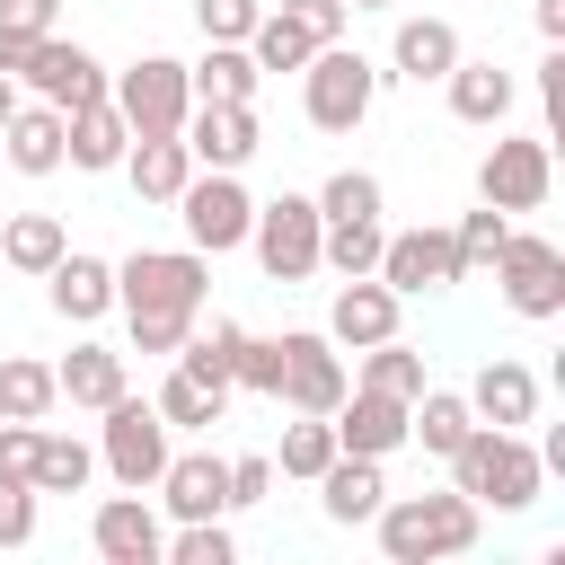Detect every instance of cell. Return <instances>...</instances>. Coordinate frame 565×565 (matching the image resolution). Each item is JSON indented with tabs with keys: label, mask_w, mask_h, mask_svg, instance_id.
I'll list each match as a JSON object with an SVG mask.
<instances>
[{
	"label": "cell",
	"mask_w": 565,
	"mask_h": 565,
	"mask_svg": "<svg viewBox=\"0 0 565 565\" xmlns=\"http://www.w3.org/2000/svg\"><path fill=\"white\" fill-rule=\"evenodd\" d=\"M0 547H35V486L0 477Z\"/></svg>",
	"instance_id": "cell-45"
},
{
	"label": "cell",
	"mask_w": 565,
	"mask_h": 565,
	"mask_svg": "<svg viewBox=\"0 0 565 565\" xmlns=\"http://www.w3.org/2000/svg\"><path fill=\"white\" fill-rule=\"evenodd\" d=\"M88 547L106 556V565H159V547H168V530H159V512H150V494H106L97 512H88Z\"/></svg>",
	"instance_id": "cell-16"
},
{
	"label": "cell",
	"mask_w": 565,
	"mask_h": 565,
	"mask_svg": "<svg viewBox=\"0 0 565 565\" xmlns=\"http://www.w3.org/2000/svg\"><path fill=\"white\" fill-rule=\"evenodd\" d=\"M159 415H168V433H212V424H230V388L221 380H203V371H168L159 380V397H150Z\"/></svg>",
	"instance_id": "cell-28"
},
{
	"label": "cell",
	"mask_w": 565,
	"mask_h": 565,
	"mask_svg": "<svg viewBox=\"0 0 565 565\" xmlns=\"http://www.w3.org/2000/svg\"><path fill=\"white\" fill-rule=\"evenodd\" d=\"M397 309H406V300H397L380 274H344L335 300H327V344H335V353H362V344L397 335Z\"/></svg>",
	"instance_id": "cell-15"
},
{
	"label": "cell",
	"mask_w": 565,
	"mask_h": 565,
	"mask_svg": "<svg viewBox=\"0 0 565 565\" xmlns=\"http://www.w3.org/2000/svg\"><path fill=\"white\" fill-rule=\"evenodd\" d=\"M62 247H71V230H62L53 212H18V221L0 230V265H9V274H35V282L53 274Z\"/></svg>",
	"instance_id": "cell-33"
},
{
	"label": "cell",
	"mask_w": 565,
	"mask_h": 565,
	"mask_svg": "<svg viewBox=\"0 0 565 565\" xmlns=\"http://www.w3.org/2000/svg\"><path fill=\"white\" fill-rule=\"evenodd\" d=\"M300 106H309L318 132H353V124H371V106H380V62L353 53L344 35L318 44V53L300 62Z\"/></svg>",
	"instance_id": "cell-4"
},
{
	"label": "cell",
	"mask_w": 565,
	"mask_h": 565,
	"mask_svg": "<svg viewBox=\"0 0 565 565\" xmlns=\"http://www.w3.org/2000/svg\"><path fill=\"white\" fill-rule=\"evenodd\" d=\"M53 26H62V0H0V71H18V53Z\"/></svg>",
	"instance_id": "cell-41"
},
{
	"label": "cell",
	"mask_w": 565,
	"mask_h": 565,
	"mask_svg": "<svg viewBox=\"0 0 565 565\" xmlns=\"http://www.w3.org/2000/svg\"><path fill=\"white\" fill-rule=\"evenodd\" d=\"M539 106H547V141H556V115H565V53L539 62Z\"/></svg>",
	"instance_id": "cell-48"
},
{
	"label": "cell",
	"mask_w": 565,
	"mask_h": 565,
	"mask_svg": "<svg viewBox=\"0 0 565 565\" xmlns=\"http://www.w3.org/2000/svg\"><path fill=\"white\" fill-rule=\"evenodd\" d=\"M53 388H62V406L97 415V406H115L132 380H124V353H115V344H71V353L53 362Z\"/></svg>",
	"instance_id": "cell-26"
},
{
	"label": "cell",
	"mask_w": 565,
	"mask_h": 565,
	"mask_svg": "<svg viewBox=\"0 0 565 565\" xmlns=\"http://www.w3.org/2000/svg\"><path fill=\"white\" fill-rule=\"evenodd\" d=\"M265 459H274V477H300V486H318V468L335 459V424H327V415H300V424H282V441H274Z\"/></svg>",
	"instance_id": "cell-35"
},
{
	"label": "cell",
	"mask_w": 565,
	"mask_h": 565,
	"mask_svg": "<svg viewBox=\"0 0 565 565\" xmlns=\"http://www.w3.org/2000/svg\"><path fill=\"white\" fill-rule=\"evenodd\" d=\"M388 459H362V450H335L327 468H318V512L335 521V530H362L380 503H388V477H380Z\"/></svg>",
	"instance_id": "cell-21"
},
{
	"label": "cell",
	"mask_w": 565,
	"mask_h": 565,
	"mask_svg": "<svg viewBox=\"0 0 565 565\" xmlns=\"http://www.w3.org/2000/svg\"><path fill=\"white\" fill-rule=\"evenodd\" d=\"M318 203L309 194H274V203H256V221H247V247H256V265H265V282H309L318 274Z\"/></svg>",
	"instance_id": "cell-9"
},
{
	"label": "cell",
	"mask_w": 565,
	"mask_h": 565,
	"mask_svg": "<svg viewBox=\"0 0 565 565\" xmlns=\"http://www.w3.org/2000/svg\"><path fill=\"white\" fill-rule=\"evenodd\" d=\"M344 9H397V0H344Z\"/></svg>",
	"instance_id": "cell-51"
},
{
	"label": "cell",
	"mask_w": 565,
	"mask_h": 565,
	"mask_svg": "<svg viewBox=\"0 0 565 565\" xmlns=\"http://www.w3.org/2000/svg\"><path fill=\"white\" fill-rule=\"evenodd\" d=\"M44 300H53V318L97 327V318L115 309V265H106V256H88V247H62V256H53V274H44Z\"/></svg>",
	"instance_id": "cell-20"
},
{
	"label": "cell",
	"mask_w": 565,
	"mask_h": 565,
	"mask_svg": "<svg viewBox=\"0 0 565 565\" xmlns=\"http://www.w3.org/2000/svg\"><path fill=\"white\" fill-rule=\"evenodd\" d=\"M177 221H185V247L230 256V247H247L256 194L238 185V168H194V177H185V194H177Z\"/></svg>",
	"instance_id": "cell-8"
},
{
	"label": "cell",
	"mask_w": 565,
	"mask_h": 565,
	"mask_svg": "<svg viewBox=\"0 0 565 565\" xmlns=\"http://www.w3.org/2000/svg\"><path fill=\"white\" fill-rule=\"evenodd\" d=\"M256 62H247V44H203V62H185V88L194 97H230V106H256Z\"/></svg>",
	"instance_id": "cell-32"
},
{
	"label": "cell",
	"mask_w": 565,
	"mask_h": 565,
	"mask_svg": "<svg viewBox=\"0 0 565 565\" xmlns=\"http://www.w3.org/2000/svg\"><path fill=\"white\" fill-rule=\"evenodd\" d=\"M371 530H380V556L388 565H441V556H468L477 547L486 503H468L459 486L450 494H388L371 512Z\"/></svg>",
	"instance_id": "cell-2"
},
{
	"label": "cell",
	"mask_w": 565,
	"mask_h": 565,
	"mask_svg": "<svg viewBox=\"0 0 565 565\" xmlns=\"http://www.w3.org/2000/svg\"><path fill=\"white\" fill-rule=\"evenodd\" d=\"M530 18H539V35H547V44H565V0H539Z\"/></svg>",
	"instance_id": "cell-49"
},
{
	"label": "cell",
	"mask_w": 565,
	"mask_h": 565,
	"mask_svg": "<svg viewBox=\"0 0 565 565\" xmlns=\"http://www.w3.org/2000/svg\"><path fill=\"white\" fill-rule=\"evenodd\" d=\"M450 62H459V26H450V18H397L380 79H415V88H424V79H441Z\"/></svg>",
	"instance_id": "cell-25"
},
{
	"label": "cell",
	"mask_w": 565,
	"mask_h": 565,
	"mask_svg": "<svg viewBox=\"0 0 565 565\" xmlns=\"http://www.w3.org/2000/svg\"><path fill=\"white\" fill-rule=\"evenodd\" d=\"M362 388H388V397H406V406H415V388H424V353H415L406 335L362 344Z\"/></svg>",
	"instance_id": "cell-36"
},
{
	"label": "cell",
	"mask_w": 565,
	"mask_h": 565,
	"mask_svg": "<svg viewBox=\"0 0 565 565\" xmlns=\"http://www.w3.org/2000/svg\"><path fill=\"white\" fill-rule=\"evenodd\" d=\"M177 141L194 150V168H247V159L265 150L256 106H230V97H194L185 124H177Z\"/></svg>",
	"instance_id": "cell-14"
},
{
	"label": "cell",
	"mask_w": 565,
	"mask_h": 565,
	"mask_svg": "<svg viewBox=\"0 0 565 565\" xmlns=\"http://www.w3.org/2000/svg\"><path fill=\"white\" fill-rule=\"evenodd\" d=\"M9 106H18V79H9V71H0V124H9Z\"/></svg>",
	"instance_id": "cell-50"
},
{
	"label": "cell",
	"mask_w": 565,
	"mask_h": 565,
	"mask_svg": "<svg viewBox=\"0 0 565 565\" xmlns=\"http://www.w3.org/2000/svg\"><path fill=\"white\" fill-rule=\"evenodd\" d=\"M503 238H512V212H494V203L459 212V230H450V256H459V274H486V265L503 256Z\"/></svg>",
	"instance_id": "cell-40"
},
{
	"label": "cell",
	"mask_w": 565,
	"mask_h": 565,
	"mask_svg": "<svg viewBox=\"0 0 565 565\" xmlns=\"http://www.w3.org/2000/svg\"><path fill=\"white\" fill-rule=\"evenodd\" d=\"M265 494H274V459H265V450H238V459H230V512H238V503H265Z\"/></svg>",
	"instance_id": "cell-46"
},
{
	"label": "cell",
	"mask_w": 565,
	"mask_h": 565,
	"mask_svg": "<svg viewBox=\"0 0 565 565\" xmlns=\"http://www.w3.org/2000/svg\"><path fill=\"white\" fill-rule=\"evenodd\" d=\"M53 406H62L53 362H35V353H0V424H44Z\"/></svg>",
	"instance_id": "cell-31"
},
{
	"label": "cell",
	"mask_w": 565,
	"mask_h": 565,
	"mask_svg": "<svg viewBox=\"0 0 565 565\" xmlns=\"http://www.w3.org/2000/svg\"><path fill=\"white\" fill-rule=\"evenodd\" d=\"M0 168H18V177H53V168H62V106L18 97L9 124H0Z\"/></svg>",
	"instance_id": "cell-23"
},
{
	"label": "cell",
	"mask_w": 565,
	"mask_h": 565,
	"mask_svg": "<svg viewBox=\"0 0 565 565\" xmlns=\"http://www.w3.org/2000/svg\"><path fill=\"white\" fill-rule=\"evenodd\" d=\"M335 450H362V459H388V450H406V397H388V388H344L335 397Z\"/></svg>",
	"instance_id": "cell-17"
},
{
	"label": "cell",
	"mask_w": 565,
	"mask_h": 565,
	"mask_svg": "<svg viewBox=\"0 0 565 565\" xmlns=\"http://www.w3.org/2000/svg\"><path fill=\"white\" fill-rule=\"evenodd\" d=\"M177 521H221L230 512V459L221 450H168V468H159V486H150Z\"/></svg>",
	"instance_id": "cell-18"
},
{
	"label": "cell",
	"mask_w": 565,
	"mask_h": 565,
	"mask_svg": "<svg viewBox=\"0 0 565 565\" xmlns=\"http://www.w3.org/2000/svg\"><path fill=\"white\" fill-rule=\"evenodd\" d=\"M441 97H450V115H459V124H486V132H494V124L512 115L521 79H512L494 53H459V62L441 71Z\"/></svg>",
	"instance_id": "cell-19"
},
{
	"label": "cell",
	"mask_w": 565,
	"mask_h": 565,
	"mask_svg": "<svg viewBox=\"0 0 565 565\" xmlns=\"http://www.w3.org/2000/svg\"><path fill=\"white\" fill-rule=\"evenodd\" d=\"M371 274H380L397 300H424V291H450V282H468V274H459V256H450V230H433V221H424V230H388Z\"/></svg>",
	"instance_id": "cell-13"
},
{
	"label": "cell",
	"mask_w": 565,
	"mask_h": 565,
	"mask_svg": "<svg viewBox=\"0 0 565 565\" xmlns=\"http://www.w3.org/2000/svg\"><path fill=\"white\" fill-rule=\"evenodd\" d=\"M494 282H503V309L512 318H530V327L565 318V247L547 230H512L503 256H494Z\"/></svg>",
	"instance_id": "cell-7"
},
{
	"label": "cell",
	"mask_w": 565,
	"mask_h": 565,
	"mask_svg": "<svg viewBox=\"0 0 565 565\" xmlns=\"http://www.w3.org/2000/svg\"><path fill=\"white\" fill-rule=\"evenodd\" d=\"M124 150H132V124L115 115V97H88V106L62 115V168L106 177V168H124Z\"/></svg>",
	"instance_id": "cell-22"
},
{
	"label": "cell",
	"mask_w": 565,
	"mask_h": 565,
	"mask_svg": "<svg viewBox=\"0 0 565 565\" xmlns=\"http://www.w3.org/2000/svg\"><path fill=\"white\" fill-rule=\"evenodd\" d=\"M203 291H212L203 247H132L115 265V309L132 327V353H177L203 318Z\"/></svg>",
	"instance_id": "cell-1"
},
{
	"label": "cell",
	"mask_w": 565,
	"mask_h": 565,
	"mask_svg": "<svg viewBox=\"0 0 565 565\" xmlns=\"http://www.w3.org/2000/svg\"><path fill=\"white\" fill-rule=\"evenodd\" d=\"M9 79H26V88H35L44 106H62V115H71V106H88V97H106V62H97L79 35H62V26H53V35H35V44L18 53V71H9Z\"/></svg>",
	"instance_id": "cell-11"
},
{
	"label": "cell",
	"mask_w": 565,
	"mask_h": 565,
	"mask_svg": "<svg viewBox=\"0 0 565 565\" xmlns=\"http://www.w3.org/2000/svg\"><path fill=\"white\" fill-rule=\"evenodd\" d=\"M274 380H282V335H247V353H238V380H230V388L274 397Z\"/></svg>",
	"instance_id": "cell-44"
},
{
	"label": "cell",
	"mask_w": 565,
	"mask_h": 565,
	"mask_svg": "<svg viewBox=\"0 0 565 565\" xmlns=\"http://www.w3.org/2000/svg\"><path fill=\"white\" fill-rule=\"evenodd\" d=\"M450 486L468 503H494V512H530L547 494V459L530 433H503V424H468V441L450 450Z\"/></svg>",
	"instance_id": "cell-3"
},
{
	"label": "cell",
	"mask_w": 565,
	"mask_h": 565,
	"mask_svg": "<svg viewBox=\"0 0 565 565\" xmlns=\"http://www.w3.org/2000/svg\"><path fill=\"white\" fill-rule=\"evenodd\" d=\"M124 177H132V194H141V203H177V194H185V177H194V150H185L177 132H132Z\"/></svg>",
	"instance_id": "cell-27"
},
{
	"label": "cell",
	"mask_w": 565,
	"mask_h": 565,
	"mask_svg": "<svg viewBox=\"0 0 565 565\" xmlns=\"http://www.w3.org/2000/svg\"><path fill=\"white\" fill-rule=\"evenodd\" d=\"M159 556H168V565H230V556H238V539H230L221 521H177Z\"/></svg>",
	"instance_id": "cell-42"
},
{
	"label": "cell",
	"mask_w": 565,
	"mask_h": 565,
	"mask_svg": "<svg viewBox=\"0 0 565 565\" xmlns=\"http://www.w3.org/2000/svg\"><path fill=\"white\" fill-rule=\"evenodd\" d=\"M265 18V0H194V26L203 44H247V26Z\"/></svg>",
	"instance_id": "cell-43"
},
{
	"label": "cell",
	"mask_w": 565,
	"mask_h": 565,
	"mask_svg": "<svg viewBox=\"0 0 565 565\" xmlns=\"http://www.w3.org/2000/svg\"><path fill=\"white\" fill-rule=\"evenodd\" d=\"M97 415H106V424H97V468H106L115 486L150 494L159 468H168V450H177V441H168V415H159L150 397H132V388H124L115 406H97Z\"/></svg>",
	"instance_id": "cell-5"
},
{
	"label": "cell",
	"mask_w": 565,
	"mask_h": 565,
	"mask_svg": "<svg viewBox=\"0 0 565 565\" xmlns=\"http://www.w3.org/2000/svg\"><path fill=\"white\" fill-rule=\"evenodd\" d=\"M468 424H477V406H468V388H415V406H406V441H424L433 459H450L459 441H468Z\"/></svg>",
	"instance_id": "cell-29"
},
{
	"label": "cell",
	"mask_w": 565,
	"mask_h": 565,
	"mask_svg": "<svg viewBox=\"0 0 565 565\" xmlns=\"http://www.w3.org/2000/svg\"><path fill=\"white\" fill-rule=\"evenodd\" d=\"M547 194H556L547 132H494V150L477 159V203H494V212H547Z\"/></svg>",
	"instance_id": "cell-6"
},
{
	"label": "cell",
	"mask_w": 565,
	"mask_h": 565,
	"mask_svg": "<svg viewBox=\"0 0 565 565\" xmlns=\"http://www.w3.org/2000/svg\"><path fill=\"white\" fill-rule=\"evenodd\" d=\"M344 388H353V380H344V353L327 344V327H282V380H274V406H291V415H335Z\"/></svg>",
	"instance_id": "cell-12"
},
{
	"label": "cell",
	"mask_w": 565,
	"mask_h": 565,
	"mask_svg": "<svg viewBox=\"0 0 565 565\" xmlns=\"http://www.w3.org/2000/svg\"><path fill=\"white\" fill-rule=\"evenodd\" d=\"M106 97H115V115H124L132 132H177V124H185V106H194V88H185V62H177V53H141V62H124V71L106 79Z\"/></svg>",
	"instance_id": "cell-10"
},
{
	"label": "cell",
	"mask_w": 565,
	"mask_h": 565,
	"mask_svg": "<svg viewBox=\"0 0 565 565\" xmlns=\"http://www.w3.org/2000/svg\"><path fill=\"white\" fill-rule=\"evenodd\" d=\"M309 203H318V221H380V203H388V194H380V177H371V168H335Z\"/></svg>",
	"instance_id": "cell-38"
},
{
	"label": "cell",
	"mask_w": 565,
	"mask_h": 565,
	"mask_svg": "<svg viewBox=\"0 0 565 565\" xmlns=\"http://www.w3.org/2000/svg\"><path fill=\"white\" fill-rule=\"evenodd\" d=\"M468 406H477V424L521 433V424H539V371H530V362H512V353H494V362L468 380Z\"/></svg>",
	"instance_id": "cell-24"
},
{
	"label": "cell",
	"mask_w": 565,
	"mask_h": 565,
	"mask_svg": "<svg viewBox=\"0 0 565 565\" xmlns=\"http://www.w3.org/2000/svg\"><path fill=\"white\" fill-rule=\"evenodd\" d=\"M88 477H97V450H88L79 433L35 424V468H26V486H35V494H79Z\"/></svg>",
	"instance_id": "cell-30"
},
{
	"label": "cell",
	"mask_w": 565,
	"mask_h": 565,
	"mask_svg": "<svg viewBox=\"0 0 565 565\" xmlns=\"http://www.w3.org/2000/svg\"><path fill=\"white\" fill-rule=\"evenodd\" d=\"M238 353H247V327H238V318H212V327L194 318V335L177 344V362H185V371H203V380H221V388L238 380Z\"/></svg>",
	"instance_id": "cell-34"
},
{
	"label": "cell",
	"mask_w": 565,
	"mask_h": 565,
	"mask_svg": "<svg viewBox=\"0 0 565 565\" xmlns=\"http://www.w3.org/2000/svg\"><path fill=\"white\" fill-rule=\"evenodd\" d=\"M309 53H318V44H309V26H291L282 9H265V18L247 26V62H256V71H300Z\"/></svg>",
	"instance_id": "cell-37"
},
{
	"label": "cell",
	"mask_w": 565,
	"mask_h": 565,
	"mask_svg": "<svg viewBox=\"0 0 565 565\" xmlns=\"http://www.w3.org/2000/svg\"><path fill=\"white\" fill-rule=\"evenodd\" d=\"M380 238H388L380 221H327L318 230V265L327 274H371L380 265Z\"/></svg>",
	"instance_id": "cell-39"
},
{
	"label": "cell",
	"mask_w": 565,
	"mask_h": 565,
	"mask_svg": "<svg viewBox=\"0 0 565 565\" xmlns=\"http://www.w3.org/2000/svg\"><path fill=\"white\" fill-rule=\"evenodd\" d=\"M282 18H291V26H309V44H335L353 9H344V0H282Z\"/></svg>",
	"instance_id": "cell-47"
}]
</instances>
